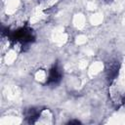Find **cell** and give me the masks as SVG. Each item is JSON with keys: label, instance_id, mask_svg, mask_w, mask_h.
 Masks as SVG:
<instances>
[{"label": "cell", "instance_id": "cell-7", "mask_svg": "<svg viewBox=\"0 0 125 125\" xmlns=\"http://www.w3.org/2000/svg\"><path fill=\"white\" fill-rule=\"evenodd\" d=\"M122 102H123V104H125V97L123 98V100H122Z\"/></svg>", "mask_w": 125, "mask_h": 125}, {"label": "cell", "instance_id": "cell-1", "mask_svg": "<svg viewBox=\"0 0 125 125\" xmlns=\"http://www.w3.org/2000/svg\"><path fill=\"white\" fill-rule=\"evenodd\" d=\"M7 37L15 44H20L21 47H25L27 45H29L30 43H32L35 39V35L33 30L24 25L21 27H19L13 31H9L7 32Z\"/></svg>", "mask_w": 125, "mask_h": 125}, {"label": "cell", "instance_id": "cell-6", "mask_svg": "<svg viewBox=\"0 0 125 125\" xmlns=\"http://www.w3.org/2000/svg\"><path fill=\"white\" fill-rule=\"evenodd\" d=\"M104 2H105V3H109V2H111L112 0H103Z\"/></svg>", "mask_w": 125, "mask_h": 125}, {"label": "cell", "instance_id": "cell-3", "mask_svg": "<svg viewBox=\"0 0 125 125\" xmlns=\"http://www.w3.org/2000/svg\"><path fill=\"white\" fill-rule=\"evenodd\" d=\"M119 68H120V65H119V62H116V61H113V62H110L106 67V80L108 83H111L118 75L119 73Z\"/></svg>", "mask_w": 125, "mask_h": 125}, {"label": "cell", "instance_id": "cell-4", "mask_svg": "<svg viewBox=\"0 0 125 125\" xmlns=\"http://www.w3.org/2000/svg\"><path fill=\"white\" fill-rule=\"evenodd\" d=\"M41 112H42V109L41 108H38V107H30V108L26 109L25 112H24L25 120L28 123H35L37 121V119L39 118Z\"/></svg>", "mask_w": 125, "mask_h": 125}, {"label": "cell", "instance_id": "cell-5", "mask_svg": "<svg viewBox=\"0 0 125 125\" xmlns=\"http://www.w3.org/2000/svg\"><path fill=\"white\" fill-rule=\"evenodd\" d=\"M73 123H74V124H79L80 122H79L78 120H71V121L68 122V124H73Z\"/></svg>", "mask_w": 125, "mask_h": 125}, {"label": "cell", "instance_id": "cell-2", "mask_svg": "<svg viewBox=\"0 0 125 125\" xmlns=\"http://www.w3.org/2000/svg\"><path fill=\"white\" fill-rule=\"evenodd\" d=\"M62 77V72L61 67L59 66V64H54L49 69L46 83L49 86H56L61 82Z\"/></svg>", "mask_w": 125, "mask_h": 125}]
</instances>
